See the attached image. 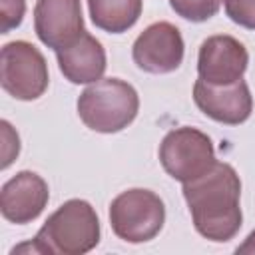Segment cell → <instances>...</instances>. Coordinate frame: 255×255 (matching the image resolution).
Segmentation results:
<instances>
[{"mask_svg":"<svg viewBox=\"0 0 255 255\" xmlns=\"http://www.w3.org/2000/svg\"><path fill=\"white\" fill-rule=\"evenodd\" d=\"M141 8L143 0H88L94 26L110 34L128 32L139 20Z\"/></svg>","mask_w":255,"mask_h":255,"instance_id":"13","label":"cell"},{"mask_svg":"<svg viewBox=\"0 0 255 255\" xmlns=\"http://www.w3.org/2000/svg\"><path fill=\"white\" fill-rule=\"evenodd\" d=\"M171 10L189 22H205L219 12L221 0H169Z\"/></svg>","mask_w":255,"mask_h":255,"instance_id":"14","label":"cell"},{"mask_svg":"<svg viewBox=\"0 0 255 255\" xmlns=\"http://www.w3.org/2000/svg\"><path fill=\"white\" fill-rule=\"evenodd\" d=\"M50 191L42 175L34 171H18L0 191V211L10 223L24 225L34 221L48 205Z\"/></svg>","mask_w":255,"mask_h":255,"instance_id":"11","label":"cell"},{"mask_svg":"<svg viewBox=\"0 0 255 255\" xmlns=\"http://www.w3.org/2000/svg\"><path fill=\"white\" fill-rule=\"evenodd\" d=\"M181 191L193 227L201 237L213 243H225L237 235L243 223V213L239 207L241 179L233 165L215 161L209 171L183 183Z\"/></svg>","mask_w":255,"mask_h":255,"instance_id":"1","label":"cell"},{"mask_svg":"<svg viewBox=\"0 0 255 255\" xmlns=\"http://www.w3.org/2000/svg\"><path fill=\"white\" fill-rule=\"evenodd\" d=\"M165 223V205L151 189L133 187L122 191L110 203L112 231L128 243L153 239Z\"/></svg>","mask_w":255,"mask_h":255,"instance_id":"4","label":"cell"},{"mask_svg":"<svg viewBox=\"0 0 255 255\" xmlns=\"http://www.w3.org/2000/svg\"><path fill=\"white\" fill-rule=\"evenodd\" d=\"M139 112L135 88L120 78H102L78 98V116L98 133H116L128 128Z\"/></svg>","mask_w":255,"mask_h":255,"instance_id":"3","label":"cell"},{"mask_svg":"<svg viewBox=\"0 0 255 255\" xmlns=\"http://www.w3.org/2000/svg\"><path fill=\"white\" fill-rule=\"evenodd\" d=\"M34 30L40 42L54 52L74 44L84 30L80 0H36Z\"/></svg>","mask_w":255,"mask_h":255,"instance_id":"9","label":"cell"},{"mask_svg":"<svg viewBox=\"0 0 255 255\" xmlns=\"http://www.w3.org/2000/svg\"><path fill=\"white\" fill-rule=\"evenodd\" d=\"M223 6L231 22L255 30V0H223Z\"/></svg>","mask_w":255,"mask_h":255,"instance_id":"15","label":"cell"},{"mask_svg":"<svg viewBox=\"0 0 255 255\" xmlns=\"http://www.w3.org/2000/svg\"><path fill=\"white\" fill-rule=\"evenodd\" d=\"M2 10V34H8L12 28H18L22 24L24 12H26V0H0Z\"/></svg>","mask_w":255,"mask_h":255,"instance_id":"16","label":"cell"},{"mask_svg":"<svg viewBox=\"0 0 255 255\" xmlns=\"http://www.w3.org/2000/svg\"><path fill=\"white\" fill-rule=\"evenodd\" d=\"M100 243V219L86 199H68L40 227L28 245L34 253L84 255Z\"/></svg>","mask_w":255,"mask_h":255,"instance_id":"2","label":"cell"},{"mask_svg":"<svg viewBox=\"0 0 255 255\" xmlns=\"http://www.w3.org/2000/svg\"><path fill=\"white\" fill-rule=\"evenodd\" d=\"M185 44L181 32L171 22L149 24L133 42V64L147 74L175 72L183 62Z\"/></svg>","mask_w":255,"mask_h":255,"instance_id":"7","label":"cell"},{"mask_svg":"<svg viewBox=\"0 0 255 255\" xmlns=\"http://www.w3.org/2000/svg\"><path fill=\"white\" fill-rule=\"evenodd\" d=\"M235 253H255V229L247 235V239L235 249Z\"/></svg>","mask_w":255,"mask_h":255,"instance_id":"17","label":"cell"},{"mask_svg":"<svg viewBox=\"0 0 255 255\" xmlns=\"http://www.w3.org/2000/svg\"><path fill=\"white\" fill-rule=\"evenodd\" d=\"M249 64L247 48L229 34H215L201 42L197 74L211 86H227L243 78Z\"/></svg>","mask_w":255,"mask_h":255,"instance_id":"8","label":"cell"},{"mask_svg":"<svg viewBox=\"0 0 255 255\" xmlns=\"http://www.w3.org/2000/svg\"><path fill=\"white\" fill-rule=\"evenodd\" d=\"M193 102L207 118L225 126H239L253 112V96L243 78L227 86H211L199 78L193 84Z\"/></svg>","mask_w":255,"mask_h":255,"instance_id":"10","label":"cell"},{"mask_svg":"<svg viewBox=\"0 0 255 255\" xmlns=\"http://www.w3.org/2000/svg\"><path fill=\"white\" fill-rule=\"evenodd\" d=\"M215 147L207 133L183 126L165 133L159 143V163L175 181L187 183L215 165Z\"/></svg>","mask_w":255,"mask_h":255,"instance_id":"5","label":"cell"},{"mask_svg":"<svg viewBox=\"0 0 255 255\" xmlns=\"http://www.w3.org/2000/svg\"><path fill=\"white\" fill-rule=\"evenodd\" d=\"M0 82L6 94L16 100L32 102L48 90V64L44 54L26 40H14L0 52Z\"/></svg>","mask_w":255,"mask_h":255,"instance_id":"6","label":"cell"},{"mask_svg":"<svg viewBox=\"0 0 255 255\" xmlns=\"http://www.w3.org/2000/svg\"><path fill=\"white\" fill-rule=\"evenodd\" d=\"M56 60L64 78L72 84H94L102 80L108 60L98 38L84 32L74 44L56 52Z\"/></svg>","mask_w":255,"mask_h":255,"instance_id":"12","label":"cell"}]
</instances>
